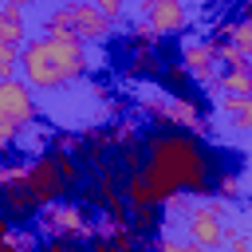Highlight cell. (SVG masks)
Wrapping results in <instances>:
<instances>
[{"label": "cell", "mask_w": 252, "mask_h": 252, "mask_svg": "<svg viewBox=\"0 0 252 252\" xmlns=\"http://www.w3.org/2000/svg\"><path fill=\"white\" fill-rule=\"evenodd\" d=\"M217 35H228L244 55H252V20H236V24H217Z\"/></svg>", "instance_id": "obj_17"}, {"label": "cell", "mask_w": 252, "mask_h": 252, "mask_svg": "<svg viewBox=\"0 0 252 252\" xmlns=\"http://www.w3.org/2000/svg\"><path fill=\"white\" fill-rule=\"evenodd\" d=\"M142 16L161 35H177L185 28V4L181 0H142Z\"/></svg>", "instance_id": "obj_9"}, {"label": "cell", "mask_w": 252, "mask_h": 252, "mask_svg": "<svg viewBox=\"0 0 252 252\" xmlns=\"http://www.w3.org/2000/svg\"><path fill=\"white\" fill-rule=\"evenodd\" d=\"M67 8H71V28L83 39H106L110 35L114 16H106L98 4H91V0H67Z\"/></svg>", "instance_id": "obj_7"}, {"label": "cell", "mask_w": 252, "mask_h": 252, "mask_svg": "<svg viewBox=\"0 0 252 252\" xmlns=\"http://www.w3.org/2000/svg\"><path fill=\"white\" fill-rule=\"evenodd\" d=\"M87 67H91V55L75 28L47 32V39H32L20 47V75L39 91H59V87L83 79Z\"/></svg>", "instance_id": "obj_2"}, {"label": "cell", "mask_w": 252, "mask_h": 252, "mask_svg": "<svg viewBox=\"0 0 252 252\" xmlns=\"http://www.w3.org/2000/svg\"><path fill=\"white\" fill-rule=\"evenodd\" d=\"M91 4H98V8H102L106 16H114V20L122 16V0H91Z\"/></svg>", "instance_id": "obj_21"}, {"label": "cell", "mask_w": 252, "mask_h": 252, "mask_svg": "<svg viewBox=\"0 0 252 252\" xmlns=\"http://www.w3.org/2000/svg\"><path fill=\"white\" fill-rule=\"evenodd\" d=\"M158 43H161V32L142 16V20L130 28V47H158Z\"/></svg>", "instance_id": "obj_18"}, {"label": "cell", "mask_w": 252, "mask_h": 252, "mask_svg": "<svg viewBox=\"0 0 252 252\" xmlns=\"http://www.w3.org/2000/svg\"><path fill=\"white\" fill-rule=\"evenodd\" d=\"M220 110L232 118L236 130H248L252 134V94H220Z\"/></svg>", "instance_id": "obj_13"}, {"label": "cell", "mask_w": 252, "mask_h": 252, "mask_svg": "<svg viewBox=\"0 0 252 252\" xmlns=\"http://www.w3.org/2000/svg\"><path fill=\"white\" fill-rule=\"evenodd\" d=\"M189 236H193V244H201V248H220V244H224V228H220V209H217V201L189 213Z\"/></svg>", "instance_id": "obj_8"}, {"label": "cell", "mask_w": 252, "mask_h": 252, "mask_svg": "<svg viewBox=\"0 0 252 252\" xmlns=\"http://www.w3.org/2000/svg\"><path fill=\"white\" fill-rule=\"evenodd\" d=\"M150 181L161 189L165 205L177 193L209 197L217 193V177L224 173V154L209 146L201 134L177 130V126H154L146 134V165Z\"/></svg>", "instance_id": "obj_1"}, {"label": "cell", "mask_w": 252, "mask_h": 252, "mask_svg": "<svg viewBox=\"0 0 252 252\" xmlns=\"http://www.w3.org/2000/svg\"><path fill=\"white\" fill-rule=\"evenodd\" d=\"M110 138H114V150H118V146H134V142H142V134H138V126H134L130 118L114 122V126H110Z\"/></svg>", "instance_id": "obj_19"}, {"label": "cell", "mask_w": 252, "mask_h": 252, "mask_svg": "<svg viewBox=\"0 0 252 252\" xmlns=\"http://www.w3.org/2000/svg\"><path fill=\"white\" fill-rule=\"evenodd\" d=\"M12 4H32V0H12Z\"/></svg>", "instance_id": "obj_23"}, {"label": "cell", "mask_w": 252, "mask_h": 252, "mask_svg": "<svg viewBox=\"0 0 252 252\" xmlns=\"http://www.w3.org/2000/svg\"><path fill=\"white\" fill-rule=\"evenodd\" d=\"M217 197H224V201H232V197H240V181H236V173H220L217 177Z\"/></svg>", "instance_id": "obj_20"}, {"label": "cell", "mask_w": 252, "mask_h": 252, "mask_svg": "<svg viewBox=\"0 0 252 252\" xmlns=\"http://www.w3.org/2000/svg\"><path fill=\"white\" fill-rule=\"evenodd\" d=\"M20 8H24V4L4 0V8H0V43H24V20H20Z\"/></svg>", "instance_id": "obj_14"}, {"label": "cell", "mask_w": 252, "mask_h": 252, "mask_svg": "<svg viewBox=\"0 0 252 252\" xmlns=\"http://www.w3.org/2000/svg\"><path fill=\"white\" fill-rule=\"evenodd\" d=\"M35 118V98L28 79H0V122H12L16 130L32 126Z\"/></svg>", "instance_id": "obj_6"}, {"label": "cell", "mask_w": 252, "mask_h": 252, "mask_svg": "<svg viewBox=\"0 0 252 252\" xmlns=\"http://www.w3.org/2000/svg\"><path fill=\"white\" fill-rule=\"evenodd\" d=\"M220 91H228V94H252V63L248 67H228V71H220V83H217Z\"/></svg>", "instance_id": "obj_16"}, {"label": "cell", "mask_w": 252, "mask_h": 252, "mask_svg": "<svg viewBox=\"0 0 252 252\" xmlns=\"http://www.w3.org/2000/svg\"><path fill=\"white\" fill-rule=\"evenodd\" d=\"M165 63L158 55V47H134L130 63H126V75H138V79H161Z\"/></svg>", "instance_id": "obj_11"}, {"label": "cell", "mask_w": 252, "mask_h": 252, "mask_svg": "<svg viewBox=\"0 0 252 252\" xmlns=\"http://www.w3.org/2000/svg\"><path fill=\"white\" fill-rule=\"evenodd\" d=\"M98 209L94 205H75L71 197H63V201H51V205H43L39 209V236H47V248L51 252H59V248H67V244H75V240H94L98 236Z\"/></svg>", "instance_id": "obj_3"}, {"label": "cell", "mask_w": 252, "mask_h": 252, "mask_svg": "<svg viewBox=\"0 0 252 252\" xmlns=\"http://www.w3.org/2000/svg\"><path fill=\"white\" fill-rule=\"evenodd\" d=\"M244 16H248V20H252V0H244Z\"/></svg>", "instance_id": "obj_22"}, {"label": "cell", "mask_w": 252, "mask_h": 252, "mask_svg": "<svg viewBox=\"0 0 252 252\" xmlns=\"http://www.w3.org/2000/svg\"><path fill=\"white\" fill-rule=\"evenodd\" d=\"M161 213H165V205H130V224L138 228V236H142L146 244L158 236V228H161Z\"/></svg>", "instance_id": "obj_12"}, {"label": "cell", "mask_w": 252, "mask_h": 252, "mask_svg": "<svg viewBox=\"0 0 252 252\" xmlns=\"http://www.w3.org/2000/svg\"><path fill=\"white\" fill-rule=\"evenodd\" d=\"M181 63L193 71V79H201V83H220V75H213V63H217V51H213V43H185L181 47Z\"/></svg>", "instance_id": "obj_10"}, {"label": "cell", "mask_w": 252, "mask_h": 252, "mask_svg": "<svg viewBox=\"0 0 252 252\" xmlns=\"http://www.w3.org/2000/svg\"><path fill=\"white\" fill-rule=\"evenodd\" d=\"M205 106H209V102H205L197 91H189V94H169V98H165V110H161L154 122H158V126H177V130H189V134L209 138Z\"/></svg>", "instance_id": "obj_5"}, {"label": "cell", "mask_w": 252, "mask_h": 252, "mask_svg": "<svg viewBox=\"0 0 252 252\" xmlns=\"http://www.w3.org/2000/svg\"><path fill=\"white\" fill-rule=\"evenodd\" d=\"M20 181H24V185H28L32 193H35V201H39V205H51V201H63V197H75L51 150H47V154H39L35 161L28 158V169H24V177H20Z\"/></svg>", "instance_id": "obj_4"}, {"label": "cell", "mask_w": 252, "mask_h": 252, "mask_svg": "<svg viewBox=\"0 0 252 252\" xmlns=\"http://www.w3.org/2000/svg\"><path fill=\"white\" fill-rule=\"evenodd\" d=\"M161 83H165L169 94H189V91H193V71H189L185 63H165Z\"/></svg>", "instance_id": "obj_15"}]
</instances>
